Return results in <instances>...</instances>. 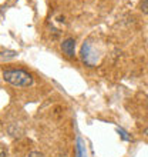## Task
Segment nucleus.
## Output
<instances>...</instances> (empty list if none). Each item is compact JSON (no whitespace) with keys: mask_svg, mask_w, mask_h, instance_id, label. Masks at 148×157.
<instances>
[{"mask_svg":"<svg viewBox=\"0 0 148 157\" xmlns=\"http://www.w3.org/2000/svg\"><path fill=\"white\" fill-rule=\"evenodd\" d=\"M3 80L16 87H29L33 84V76L23 69H6L3 71Z\"/></svg>","mask_w":148,"mask_h":157,"instance_id":"f257e3e1","label":"nucleus"},{"mask_svg":"<svg viewBox=\"0 0 148 157\" xmlns=\"http://www.w3.org/2000/svg\"><path fill=\"white\" fill-rule=\"evenodd\" d=\"M81 57H83V60H84V63L90 64V66H93V64L97 62V56L94 54L93 47H91V44L88 43V41L84 43L83 47H81Z\"/></svg>","mask_w":148,"mask_h":157,"instance_id":"f03ea898","label":"nucleus"},{"mask_svg":"<svg viewBox=\"0 0 148 157\" xmlns=\"http://www.w3.org/2000/svg\"><path fill=\"white\" fill-rule=\"evenodd\" d=\"M61 50L67 57H74L76 54V40L73 37H67L61 43Z\"/></svg>","mask_w":148,"mask_h":157,"instance_id":"7ed1b4c3","label":"nucleus"},{"mask_svg":"<svg viewBox=\"0 0 148 157\" xmlns=\"http://www.w3.org/2000/svg\"><path fill=\"white\" fill-rule=\"evenodd\" d=\"M76 157H87V151H86V146L84 141L80 136L76 140Z\"/></svg>","mask_w":148,"mask_h":157,"instance_id":"20e7f679","label":"nucleus"},{"mask_svg":"<svg viewBox=\"0 0 148 157\" xmlns=\"http://www.w3.org/2000/svg\"><path fill=\"white\" fill-rule=\"evenodd\" d=\"M117 132L120 133V136H121V139H123V140H125V141H131V137L128 136V133L125 132V130H123L121 127H118V128H117Z\"/></svg>","mask_w":148,"mask_h":157,"instance_id":"39448f33","label":"nucleus"},{"mask_svg":"<svg viewBox=\"0 0 148 157\" xmlns=\"http://www.w3.org/2000/svg\"><path fill=\"white\" fill-rule=\"evenodd\" d=\"M140 10L148 16V0H142L140 3Z\"/></svg>","mask_w":148,"mask_h":157,"instance_id":"423d86ee","label":"nucleus"},{"mask_svg":"<svg viewBox=\"0 0 148 157\" xmlns=\"http://www.w3.org/2000/svg\"><path fill=\"white\" fill-rule=\"evenodd\" d=\"M29 157H44V156H43L40 151H31V153L29 154Z\"/></svg>","mask_w":148,"mask_h":157,"instance_id":"0eeeda50","label":"nucleus"},{"mask_svg":"<svg viewBox=\"0 0 148 157\" xmlns=\"http://www.w3.org/2000/svg\"><path fill=\"white\" fill-rule=\"evenodd\" d=\"M0 157H6V149L2 144H0Z\"/></svg>","mask_w":148,"mask_h":157,"instance_id":"6e6552de","label":"nucleus"},{"mask_svg":"<svg viewBox=\"0 0 148 157\" xmlns=\"http://www.w3.org/2000/svg\"><path fill=\"white\" fill-rule=\"evenodd\" d=\"M142 134H144V136H145V137H147V139H148V127L145 128L144 132H142Z\"/></svg>","mask_w":148,"mask_h":157,"instance_id":"1a4fd4ad","label":"nucleus"}]
</instances>
